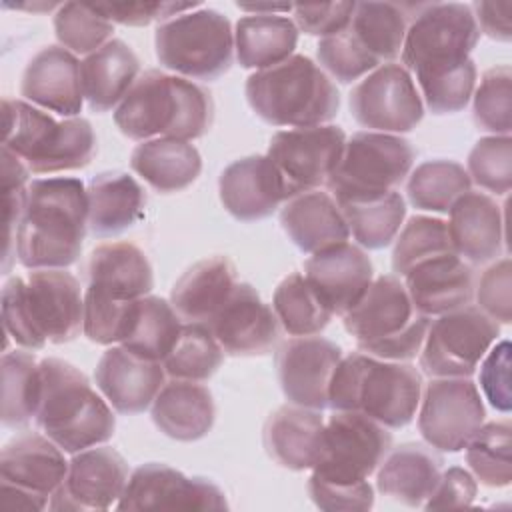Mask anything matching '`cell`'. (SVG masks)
<instances>
[{"instance_id":"obj_1","label":"cell","mask_w":512,"mask_h":512,"mask_svg":"<svg viewBox=\"0 0 512 512\" xmlns=\"http://www.w3.org/2000/svg\"><path fill=\"white\" fill-rule=\"evenodd\" d=\"M88 232L86 186L78 178H36L28 184L14 256L24 268L72 266Z\"/></svg>"},{"instance_id":"obj_2","label":"cell","mask_w":512,"mask_h":512,"mask_svg":"<svg viewBox=\"0 0 512 512\" xmlns=\"http://www.w3.org/2000/svg\"><path fill=\"white\" fill-rule=\"evenodd\" d=\"M4 332L26 350L72 342L84 332L80 282L64 268L32 270L8 278L2 288Z\"/></svg>"},{"instance_id":"obj_3","label":"cell","mask_w":512,"mask_h":512,"mask_svg":"<svg viewBox=\"0 0 512 512\" xmlns=\"http://www.w3.org/2000/svg\"><path fill=\"white\" fill-rule=\"evenodd\" d=\"M214 102L200 84L162 70H146L114 110V124L130 140H196L210 130Z\"/></svg>"},{"instance_id":"obj_4","label":"cell","mask_w":512,"mask_h":512,"mask_svg":"<svg viewBox=\"0 0 512 512\" xmlns=\"http://www.w3.org/2000/svg\"><path fill=\"white\" fill-rule=\"evenodd\" d=\"M44 436L66 454L108 442L116 418L84 372L60 358L40 360V402L34 416Z\"/></svg>"},{"instance_id":"obj_5","label":"cell","mask_w":512,"mask_h":512,"mask_svg":"<svg viewBox=\"0 0 512 512\" xmlns=\"http://www.w3.org/2000/svg\"><path fill=\"white\" fill-rule=\"evenodd\" d=\"M422 396V374L416 366L380 360L364 352L340 358L328 386V408L362 412L386 428L408 426Z\"/></svg>"},{"instance_id":"obj_6","label":"cell","mask_w":512,"mask_h":512,"mask_svg":"<svg viewBox=\"0 0 512 512\" xmlns=\"http://www.w3.org/2000/svg\"><path fill=\"white\" fill-rule=\"evenodd\" d=\"M244 90L256 116L272 126H320L336 118L340 110L334 82L312 58L302 54L250 74Z\"/></svg>"},{"instance_id":"obj_7","label":"cell","mask_w":512,"mask_h":512,"mask_svg":"<svg viewBox=\"0 0 512 512\" xmlns=\"http://www.w3.org/2000/svg\"><path fill=\"white\" fill-rule=\"evenodd\" d=\"M2 126V146L34 174L80 170L96 154L92 124L80 116L56 120L26 100L4 98Z\"/></svg>"},{"instance_id":"obj_8","label":"cell","mask_w":512,"mask_h":512,"mask_svg":"<svg viewBox=\"0 0 512 512\" xmlns=\"http://www.w3.org/2000/svg\"><path fill=\"white\" fill-rule=\"evenodd\" d=\"M342 322L360 352L396 362L418 356L430 326V318L414 308L402 278L394 274L374 278Z\"/></svg>"},{"instance_id":"obj_9","label":"cell","mask_w":512,"mask_h":512,"mask_svg":"<svg viewBox=\"0 0 512 512\" xmlns=\"http://www.w3.org/2000/svg\"><path fill=\"white\" fill-rule=\"evenodd\" d=\"M154 48L166 70L212 82L232 66L234 30L222 12L198 8L162 22L154 34Z\"/></svg>"},{"instance_id":"obj_10","label":"cell","mask_w":512,"mask_h":512,"mask_svg":"<svg viewBox=\"0 0 512 512\" xmlns=\"http://www.w3.org/2000/svg\"><path fill=\"white\" fill-rule=\"evenodd\" d=\"M412 144L398 134L356 132L346 138L342 158L326 182L338 204L380 198L410 174Z\"/></svg>"},{"instance_id":"obj_11","label":"cell","mask_w":512,"mask_h":512,"mask_svg":"<svg viewBox=\"0 0 512 512\" xmlns=\"http://www.w3.org/2000/svg\"><path fill=\"white\" fill-rule=\"evenodd\" d=\"M480 38L474 10L458 2L424 4L412 16L404 44L402 66L414 76L456 68L470 60Z\"/></svg>"},{"instance_id":"obj_12","label":"cell","mask_w":512,"mask_h":512,"mask_svg":"<svg viewBox=\"0 0 512 512\" xmlns=\"http://www.w3.org/2000/svg\"><path fill=\"white\" fill-rule=\"evenodd\" d=\"M392 448V434L362 412L334 410L324 422L322 454L312 476L332 484H360Z\"/></svg>"},{"instance_id":"obj_13","label":"cell","mask_w":512,"mask_h":512,"mask_svg":"<svg viewBox=\"0 0 512 512\" xmlns=\"http://www.w3.org/2000/svg\"><path fill=\"white\" fill-rule=\"evenodd\" d=\"M500 336V324L478 306H462L430 322L418 352L430 378H470Z\"/></svg>"},{"instance_id":"obj_14","label":"cell","mask_w":512,"mask_h":512,"mask_svg":"<svg viewBox=\"0 0 512 512\" xmlns=\"http://www.w3.org/2000/svg\"><path fill=\"white\" fill-rule=\"evenodd\" d=\"M354 120L370 132L402 134L414 130L424 118V102L412 74L388 62L366 74L350 92Z\"/></svg>"},{"instance_id":"obj_15","label":"cell","mask_w":512,"mask_h":512,"mask_svg":"<svg viewBox=\"0 0 512 512\" xmlns=\"http://www.w3.org/2000/svg\"><path fill=\"white\" fill-rule=\"evenodd\" d=\"M418 406V432L440 452L464 450L486 418L480 390L470 378H432Z\"/></svg>"},{"instance_id":"obj_16","label":"cell","mask_w":512,"mask_h":512,"mask_svg":"<svg viewBox=\"0 0 512 512\" xmlns=\"http://www.w3.org/2000/svg\"><path fill=\"white\" fill-rule=\"evenodd\" d=\"M346 144L340 126L320 124L310 128L278 130L268 144V158L278 166L292 196L318 190L336 170Z\"/></svg>"},{"instance_id":"obj_17","label":"cell","mask_w":512,"mask_h":512,"mask_svg":"<svg viewBox=\"0 0 512 512\" xmlns=\"http://www.w3.org/2000/svg\"><path fill=\"white\" fill-rule=\"evenodd\" d=\"M116 510H226L224 492L208 478L186 476L180 470L148 462L138 466L126 482Z\"/></svg>"},{"instance_id":"obj_18","label":"cell","mask_w":512,"mask_h":512,"mask_svg":"<svg viewBox=\"0 0 512 512\" xmlns=\"http://www.w3.org/2000/svg\"><path fill=\"white\" fill-rule=\"evenodd\" d=\"M128 482V464L108 446H92L72 454L60 488L48 508L54 512L108 510L118 504Z\"/></svg>"},{"instance_id":"obj_19","label":"cell","mask_w":512,"mask_h":512,"mask_svg":"<svg viewBox=\"0 0 512 512\" xmlns=\"http://www.w3.org/2000/svg\"><path fill=\"white\" fill-rule=\"evenodd\" d=\"M342 348L320 336H294L276 352V368L282 392L290 404L324 410L328 386L342 358Z\"/></svg>"},{"instance_id":"obj_20","label":"cell","mask_w":512,"mask_h":512,"mask_svg":"<svg viewBox=\"0 0 512 512\" xmlns=\"http://www.w3.org/2000/svg\"><path fill=\"white\" fill-rule=\"evenodd\" d=\"M230 356H260L280 338V322L256 288L238 282L226 302L206 324Z\"/></svg>"},{"instance_id":"obj_21","label":"cell","mask_w":512,"mask_h":512,"mask_svg":"<svg viewBox=\"0 0 512 512\" xmlns=\"http://www.w3.org/2000/svg\"><path fill=\"white\" fill-rule=\"evenodd\" d=\"M220 202L228 214L242 222L268 218L292 190L268 156H246L228 164L218 180Z\"/></svg>"},{"instance_id":"obj_22","label":"cell","mask_w":512,"mask_h":512,"mask_svg":"<svg viewBox=\"0 0 512 512\" xmlns=\"http://www.w3.org/2000/svg\"><path fill=\"white\" fill-rule=\"evenodd\" d=\"M304 278L332 316H344L372 284L374 266L360 246L342 242L312 254Z\"/></svg>"},{"instance_id":"obj_23","label":"cell","mask_w":512,"mask_h":512,"mask_svg":"<svg viewBox=\"0 0 512 512\" xmlns=\"http://www.w3.org/2000/svg\"><path fill=\"white\" fill-rule=\"evenodd\" d=\"M162 362L142 358L124 346L108 348L94 370L98 390L118 414H140L166 384Z\"/></svg>"},{"instance_id":"obj_24","label":"cell","mask_w":512,"mask_h":512,"mask_svg":"<svg viewBox=\"0 0 512 512\" xmlns=\"http://www.w3.org/2000/svg\"><path fill=\"white\" fill-rule=\"evenodd\" d=\"M402 282L414 308L428 318L468 306L476 288L472 266L456 252L436 254L414 264Z\"/></svg>"},{"instance_id":"obj_25","label":"cell","mask_w":512,"mask_h":512,"mask_svg":"<svg viewBox=\"0 0 512 512\" xmlns=\"http://www.w3.org/2000/svg\"><path fill=\"white\" fill-rule=\"evenodd\" d=\"M20 94L44 110L64 118H76L82 110L84 92L80 62L62 46H46L26 64Z\"/></svg>"},{"instance_id":"obj_26","label":"cell","mask_w":512,"mask_h":512,"mask_svg":"<svg viewBox=\"0 0 512 512\" xmlns=\"http://www.w3.org/2000/svg\"><path fill=\"white\" fill-rule=\"evenodd\" d=\"M68 464L64 450L48 436L26 432L2 448L0 482L48 502L64 482Z\"/></svg>"},{"instance_id":"obj_27","label":"cell","mask_w":512,"mask_h":512,"mask_svg":"<svg viewBox=\"0 0 512 512\" xmlns=\"http://www.w3.org/2000/svg\"><path fill=\"white\" fill-rule=\"evenodd\" d=\"M448 234L454 252L470 264L496 260L504 248V218L496 200L484 192H466L448 210Z\"/></svg>"},{"instance_id":"obj_28","label":"cell","mask_w":512,"mask_h":512,"mask_svg":"<svg viewBox=\"0 0 512 512\" xmlns=\"http://www.w3.org/2000/svg\"><path fill=\"white\" fill-rule=\"evenodd\" d=\"M324 418L320 410L286 404L264 424V448L268 456L288 470H312L322 454Z\"/></svg>"},{"instance_id":"obj_29","label":"cell","mask_w":512,"mask_h":512,"mask_svg":"<svg viewBox=\"0 0 512 512\" xmlns=\"http://www.w3.org/2000/svg\"><path fill=\"white\" fill-rule=\"evenodd\" d=\"M280 224L304 254H316L350 238L338 202L322 190H308L286 200L280 210Z\"/></svg>"},{"instance_id":"obj_30","label":"cell","mask_w":512,"mask_h":512,"mask_svg":"<svg viewBox=\"0 0 512 512\" xmlns=\"http://www.w3.org/2000/svg\"><path fill=\"white\" fill-rule=\"evenodd\" d=\"M442 458L432 446L404 442L390 448L378 466L376 488L380 494L406 506H422L442 474Z\"/></svg>"},{"instance_id":"obj_31","label":"cell","mask_w":512,"mask_h":512,"mask_svg":"<svg viewBox=\"0 0 512 512\" xmlns=\"http://www.w3.org/2000/svg\"><path fill=\"white\" fill-rule=\"evenodd\" d=\"M152 422L172 440L194 442L204 438L216 418L210 390L200 382L172 378L152 402Z\"/></svg>"},{"instance_id":"obj_32","label":"cell","mask_w":512,"mask_h":512,"mask_svg":"<svg viewBox=\"0 0 512 512\" xmlns=\"http://www.w3.org/2000/svg\"><path fill=\"white\" fill-rule=\"evenodd\" d=\"M238 272L228 256L216 254L190 266L172 286L170 304L182 322H202L218 312L234 286Z\"/></svg>"},{"instance_id":"obj_33","label":"cell","mask_w":512,"mask_h":512,"mask_svg":"<svg viewBox=\"0 0 512 512\" xmlns=\"http://www.w3.org/2000/svg\"><path fill=\"white\" fill-rule=\"evenodd\" d=\"M86 274L88 288L120 300L148 296L154 288V274L146 254L124 240L96 246L88 258Z\"/></svg>"},{"instance_id":"obj_34","label":"cell","mask_w":512,"mask_h":512,"mask_svg":"<svg viewBox=\"0 0 512 512\" xmlns=\"http://www.w3.org/2000/svg\"><path fill=\"white\" fill-rule=\"evenodd\" d=\"M80 76L90 110L102 114L128 94L140 76V60L124 40L112 38L80 62Z\"/></svg>"},{"instance_id":"obj_35","label":"cell","mask_w":512,"mask_h":512,"mask_svg":"<svg viewBox=\"0 0 512 512\" xmlns=\"http://www.w3.org/2000/svg\"><path fill=\"white\" fill-rule=\"evenodd\" d=\"M88 230L98 236H116L144 216L146 194L126 172L96 174L86 186Z\"/></svg>"},{"instance_id":"obj_36","label":"cell","mask_w":512,"mask_h":512,"mask_svg":"<svg viewBox=\"0 0 512 512\" xmlns=\"http://www.w3.org/2000/svg\"><path fill=\"white\" fill-rule=\"evenodd\" d=\"M130 168L156 192L170 194L188 188L200 176L202 158L188 140L152 138L132 150Z\"/></svg>"},{"instance_id":"obj_37","label":"cell","mask_w":512,"mask_h":512,"mask_svg":"<svg viewBox=\"0 0 512 512\" xmlns=\"http://www.w3.org/2000/svg\"><path fill=\"white\" fill-rule=\"evenodd\" d=\"M296 24L282 14H248L236 22L234 50L238 64L248 70H266L294 56Z\"/></svg>"},{"instance_id":"obj_38","label":"cell","mask_w":512,"mask_h":512,"mask_svg":"<svg viewBox=\"0 0 512 512\" xmlns=\"http://www.w3.org/2000/svg\"><path fill=\"white\" fill-rule=\"evenodd\" d=\"M410 8L394 2H356L348 32L382 66L402 52Z\"/></svg>"},{"instance_id":"obj_39","label":"cell","mask_w":512,"mask_h":512,"mask_svg":"<svg viewBox=\"0 0 512 512\" xmlns=\"http://www.w3.org/2000/svg\"><path fill=\"white\" fill-rule=\"evenodd\" d=\"M182 326L170 302L148 294L138 298L130 332L120 346L142 358L162 362L174 348Z\"/></svg>"},{"instance_id":"obj_40","label":"cell","mask_w":512,"mask_h":512,"mask_svg":"<svg viewBox=\"0 0 512 512\" xmlns=\"http://www.w3.org/2000/svg\"><path fill=\"white\" fill-rule=\"evenodd\" d=\"M338 206L354 240L368 250L390 246L406 218V202L396 190L380 198L346 202Z\"/></svg>"},{"instance_id":"obj_41","label":"cell","mask_w":512,"mask_h":512,"mask_svg":"<svg viewBox=\"0 0 512 512\" xmlns=\"http://www.w3.org/2000/svg\"><path fill=\"white\" fill-rule=\"evenodd\" d=\"M40 402V362L24 350L2 356V424L8 428L26 426Z\"/></svg>"},{"instance_id":"obj_42","label":"cell","mask_w":512,"mask_h":512,"mask_svg":"<svg viewBox=\"0 0 512 512\" xmlns=\"http://www.w3.org/2000/svg\"><path fill=\"white\" fill-rule=\"evenodd\" d=\"M470 188L472 182L462 164L438 158L416 166L408 178L406 194L418 210L448 214L452 204Z\"/></svg>"},{"instance_id":"obj_43","label":"cell","mask_w":512,"mask_h":512,"mask_svg":"<svg viewBox=\"0 0 512 512\" xmlns=\"http://www.w3.org/2000/svg\"><path fill=\"white\" fill-rule=\"evenodd\" d=\"M272 310L280 326L290 336H316L332 318L330 310L322 304L314 288L300 272L288 274L276 286Z\"/></svg>"},{"instance_id":"obj_44","label":"cell","mask_w":512,"mask_h":512,"mask_svg":"<svg viewBox=\"0 0 512 512\" xmlns=\"http://www.w3.org/2000/svg\"><path fill=\"white\" fill-rule=\"evenodd\" d=\"M464 448L472 476L480 480V484L488 488H504L512 482L510 420L482 424Z\"/></svg>"},{"instance_id":"obj_45","label":"cell","mask_w":512,"mask_h":512,"mask_svg":"<svg viewBox=\"0 0 512 512\" xmlns=\"http://www.w3.org/2000/svg\"><path fill=\"white\" fill-rule=\"evenodd\" d=\"M224 350L202 322H184L182 332L162 360V366L170 378L204 382L208 380L222 364Z\"/></svg>"},{"instance_id":"obj_46","label":"cell","mask_w":512,"mask_h":512,"mask_svg":"<svg viewBox=\"0 0 512 512\" xmlns=\"http://www.w3.org/2000/svg\"><path fill=\"white\" fill-rule=\"evenodd\" d=\"M444 252H454L448 224L432 216H412L396 238L392 250V270L402 278L414 264Z\"/></svg>"},{"instance_id":"obj_47","label":"cell","mask_w":512,"mask_h":512,"mask_svg":"<svg viewBox=\"0 0 512 512\" xmlns=\"http://www.w3.org/2000/svg\"><path fill=\"white\" fill-rule=\"evenodd\" d=\"M472 116L480 130L490 136H510L512 130V70L510 66H494L480 78L472 94Z\"/></svg>"},{"instance_id":"obj_48","label":"cell","mask_w":512,"mask_h":512,"mask_svg":"<svg viewBox=\"0 0 512 512\" xmlns=\"http://www.w3.org/2000/svg\"><path fill=\"white\" fill-rule=\"evenodd\" d=\"M54 32L62 48L88 56L110 40L114 24L98 14L94 6L66 2L54 14Z\"/></svg>"},{"instance_id":"obj_49","label":"cell","mask_w":512,"mask_h":512,"mask_svg":"<svg viewBox=\"0 0 512 512\" xmlns=\"http://www.w3.org/2000/svg\"><path fill=\"white\" fill-rule=\"evenodd\" d=\"M134 300L112 298L94 288H86L84 292V336L90 342L110 346L116 342H124L130 332L134 310Z\"/></svg>"},{"instance_id":"obj_50","label":"cell","mask_w":512,"mask_h":512,"mask_svg":"<svg viewBox=\"0 0 512 512\" xmlns=\"http://www.w3.org/2000/svg\"><path fill=\"white\" fill-rule=\"evenodd\" d=\"M420 86V96L434 114H454L468 106L474 86H476V64L466 60L464 64L416 78Z\"/></svg>"},{"instance_id":"obj_51","label":"cell","mask_w":512,"mask_h":512,"mask_svg":"<svg viewBox=\"0 0 512 512\" xmlns=\"http://www.w3.org/2000/svg\"><path fill=\"white\" fill-rule=\"evenodd\" d=\"M468 176L480 188L504 196L512 186V138L484 136L468 154Z\"/></svg>"},{"instance_id":"obj_52","label":"cell","mask_w":512,"mask_h":512,"mask_svg":"<svg viewBox=\"0 0 512 512\" xmlns=\"http://www.w3.org/2000/svg\"><path fill=\"white\" fill-rule=\"evenodd\" d=\"M316 54H318L320 66L342 84H350L380 66L354 40V36L348 32V26L338 34L320 38L316 46Z\"/></svg>"},{"instance_id":"obj_53","label":"cell","mask_w":512,"mask_h":512,"mask_svg":"<svg viewBox=\"0 0 512 512\" xmlns=\"http://www.w3.org/2000/svg\"><path fill=\"white\" fill-rule=\"evenodd\" d=\"M478 308L500 324L512 322V262L508 256L490 264L476 288Z\"/></svg>"},{"instance_id":"obj_54","label":"cell","mask_w":512,"mask_h":512,"mask_svg":"<svg viewBox=\"0 0 512 512\" xmlns=\"http://www.w3.org/2000/svg\"><path fill=\"white\" fill-rule=\"evenodd\" d=\"M480 388L498 412L508 414L512 408V384H510V342L500 340L480 360Z\"/></svg>"},{"instance_id":"obj_55","label":"cell","mask_w":512,"mask_h":512,"mask_svg":"<svg viewBox=\"0 0 512 512\" xmlns=\"http://www.w3.org/2000/svg\"><path fill=\"white\" fill-rule=\"evenodd\" d=\"M308 494L326 512H364L374 506V490L368 480L360 484H332L310 476Z\"/></svg>"},{"instance_id":"obj_56","label":"cell","mask_w":512,"mask_h":512,"mask_svg":"<svg viewBox=\"0 0 512 512\" xmlns=\"http://www.w3.org/2000/svg\"><path fill=\"white\" fill-rule=\"evenodd\" d=\"M194 8H200V2H112L94 6V10L102 14L106 20L122 26H148L154 20L166 22Z\"/></svg>"},{"instance_id":"obj_57","label":"cell","mask_w":512,"mask_h":512,"mask_svg":"<svg viewBox=\"0 0 512 512\" xmlns=\"http://www.w3.org/2000/svg\"><path fill=\"white\" fill-rule=\"evenodd\" d=\"M356 2H322V4H296L292 6L294 24L310 36H332L342 32L354 14Z\"/></svg>"},{"instance_id":"obj_58","label":"cell","mask_w":512,"mask_h":512,"mask_svg":"<svg viewBox=\"0 0 512 512\" xmlns=\"http://www.w3.org/2000/svg\"><path fill=\"white\" fill-rule=\"evenodd\" d=\"M476 492H478L476 478L460 466H450L448 470H442L436 488L432 490V494L422 506L426 510L464 508L474 502Z\"/></svg>"},{"instance_id":"obj_59","label":"cell","mask_w":512,"mask_h":512,"mask_svg":"<svg viewBox=\"0 0 512 512\" xmlns=\"http://www.w3.org/2000/svg\"><path fill=\"white\" fill-rule=\"evenodd\" d=\"M474 18L478 30L498 42H510L512 38V2H476Z\"/></svg>"},{"instance_id":"obj_60","label":"cell","mask_w":512,"mask_h":512,"mask_svg":"<svg viewBox=\"0 0 512 512\" xmlns=\"http://www.w3.org/2000/svg\"><path fill=\"white\" fill-rule=\"evenodd\" d=\"M240 10L252 12V14H280V12H290L292 6L290 4H238Z\"/></svg>"}]
</instances>
